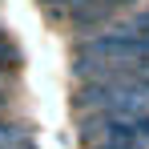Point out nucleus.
<instances>
[{"label": "nucleus", "mask_w": 149, "mask_h": 149, "mask_svg": "<svg viewBox=\"0 0 149 149\" xmlns=\"http://www.w3.org/2000/svg\"><path fill=\"white\" fill-rule=\"evenodd\" d=\"M141 0H36V8L49 16L52 24L73 28V36L101 32L113 16H121L129 8H137Z\"/></svg>", "instance_id": "3"}, {"label": "nucleus", "mask_w": 149, "mask_h": 149, "mask_svg": "<svg viewBox=\"0 0 149 149\" xmlns=\"http://www.w3.org/2000/svg\"><path fill=\"white\" fill-rule=\"evenodd\" d=\"M77 137L85 145L149 149V113H137V109H85V113H77Z\"/></svg>", "instance_id": "2"}, {"label": "nucleus", "mask_w": 149, "mask_h": 149, "mask_svg": "<svg viewBox=\"0 0 149 149\" xmlns=\"http://www.w3.org/2000/svg\"><path fill=\"white\" fill-rule=\"evenodd\" d=\"M73 109H137L149 113V73L129 69L117 77H101V81H81L73 89Z\"/></svg>", "instance_id": "1"}]
</instances>
